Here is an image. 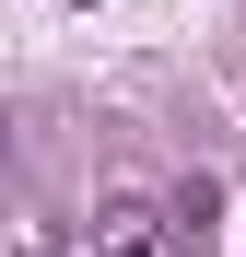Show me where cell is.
Masks as SVG:
<instances>
[{
    "instance_id": "1",
    "label": "cell",
    "mask_w": 246,
    "mask_h": 257,
    "mask_svg": "<svg viewBox=\"0 0 246 257\" xmlns=\"http://www.w3.org/2000/svg\"><path fill=\"white\" fill-rule=\"evenodd\" d=\"M188 234H176V210L164 199H106L94 210V257H176Z\"/></svg>"
},
{
    "instance_id": "2",
    "label": "cell",
    "mask_w": 246,
    "mask_h": 257,
    "mask_svg": "<svg viewBox=\"0 0 246 257\" xmlns=\"http://www.w3.org/2000/svg\"><path fill=\"white\" fill-rule=\"evenodd\" d=\"M164 210H176V234L199 245V234H211V210H223V187H211V176H188V187H176V199H164Z\"/></svg>"
},
{
    "instance_id": "3",
    "label": "cell",
    "mask_w": 246,
    "mask_h": 257,
    "mask_svg": "<svg viewBox=\"0 0 246 257\" xmlns=\"http://www.w3.org/2000/svg\"><path fill=\"white\" fill-rule=\"evenodd\" d=\"M24 257H47V245H24Z\"/></svg>"
}]
</instances>
